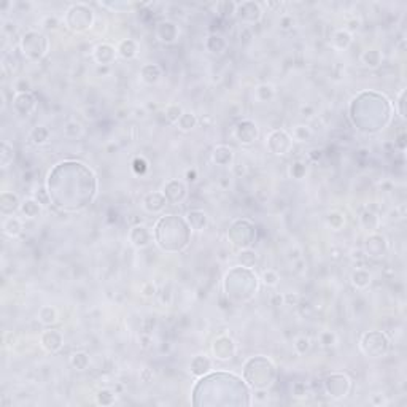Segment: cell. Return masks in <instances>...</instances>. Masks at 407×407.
<instances>
[{
    "label": "cell",
    "instance_id": "cell-8",
    "mask_svg": "<svg viewBox=\"0 0 407 407\" xmlns=\"http://www.w3.org/2000/svg\"><path fill=\"white\" fill-rule=\"evenodd\" d=\"M129 240L132 243V247L139 248H147L148 245H151L153 242V232L150 228L143 226V225H139V226H134L132 229L129 231Z\"/></svg>",
    "mask_w": 407,
    "mask_h": 407
},
{
    "label": "cell",
    "instance_id": "cell-12",
    "mask_svg": "<svg viewBox=\"0 0 407 407\" xmlns=\"http://www.w3.org/2000/svg\"><path fill=\"white\" fill-rule=\"evenodd\" d=\"M140 80L145 85H156L162 78V69L157 64H145L139 72Z\"/></svg>",
    "mask_w": 407,
    "mask_h": 407
},
{
    "label": "cell",
    "instance_id": "cell-37",
    "mask_svg": "<svg viewBox=\"0 0 407 407\" xmlns=\"http://www.w3.org/2000/svg\"><path fill=\"white\" fill-rule=\"evenodd\" d=\"M318 342L324 348H331V347L337 345V336L333 331H321L318 336Z\"/></svg>",
    "mask_w": 407,
    "mask_h": 407
},
{
    "label": "cell",
    "instance_id": "cell-42",
    "mask_svg": "<svg viewBox=\"0 0 407 407\" xmlns=\"http://www.w3.org/2000/svg\"><path fill=\"white\" fill-rule=\"evenodd\" d=\"M140 294L143 297H154L157 296V286L153 282H145L140 286Z\"/></svg>",
    "mask_w": 407,
    "mask_h": 407
},
{
    "label": "cell",
    "instance_id": "cell-23",
    "mask_svg": "<svg viewBox=\"0 0 407 407\" xmlns=\"http://www.w3.org/2000/svg\"><path fill=\"white\" fill-rule=\"evenodd\" d=\"M275 97V88L270 83H261L255 88V99L261 103H267Z\"/></svg>",
    "mask_w": 407,
    "mask_h": 407
},
{
    "label": "cell",
    "instance_id": "cell-28",
    "mask_svg": "<svg viewBox=\"0 0 407 407\" xmlns=\"http://www.w3.org/2000/svg\"><path fill=\"white\" fill-rule=\"evenodd\" d=\"M70 364L76 371H86L91 364V358L86 351H75L70 357Z\"/></svg>",
    "mask_w": 407,
    "mask_h": 407
},
{
    "label": "cell",
    "instance_id": "cell-40",
    "mask_svg": "<svg viewBox=\"0 0 407 407\" xmlns=\"http://www.w3.org/2000/svg\"><path fill=\"white\" fill-rule=\"evenodd\" d=\"M235 8H237V4H234V2H220V4H216V13H220L221 16H232V15H235Z\"/></svg>",
    "mask_w": 407,
    "mask_h": 407
},
{
    "label": "cell",
    "instance_id": "cell-14",
    "mask_svg": "<svg viewBox=\"0 0 407 407\" xmlns=\"http://www.w3.org/2000/svg\"><path fill=\"white\" fill-rule=\"evenodd\" d=\"M232 159H234V150L228 145H218L212 151V161L216 166L228 167L232 164Z\"/></svg>",
    "mask_w": 407,
    "mask_h": 407
},
{
    "label": "cell",
    "instance_id": "cell-11",
    "mask_svg": "<svg viewBox=\"0 0 407 407\" xmlns=\"http://www.w3.org/2000/svg\"><path fill=\"white\" fill-rule=\"evenodd\" d=\"M213 369V361L207 355H196L189 361V372L194 377H202Z\"/></svg>",
    "mask_w": 407,
    "mask_h": 407
},
{
    "label": "cell",
    "instance_id": "cell-10",
    "mask_svg": "<svg viewBox=\"0 0 407 407\" xmlns=\"http://www.w3.org/2000/svg\"><path fill=\"white\" fill-rule=\"evenodd\" d=\"M40 344L48 353H58L61 347L64 345V337L56 330H46L40 336Z\"/></svg>",
    "mask_w": 407,
    "mask_h": 407
},
{
    "label": "cell",
    "instance_id": "cell-18",
    "mask_svg": "<svg viewBox=\"0 0 407 407\" xmlns=\"http://www.w3.org/2000/svg\"><path fill=\"white\" fill-rule=\"evenodd\" d=\"M353 42V35L351 32H348L347 29H339L333 34V38H331V46L339 49V51H344L347 49Z\"/></svg>",
    "mask_w": 407,
    "mask_h": 407
},
{
    "label": "cell",
    "instance_id": "cell-5",
    "mask_svg": "<svg viewBox=\"0 0 407 407\" xmlns=\"http://www.w3.org/2000/svg\"><path fill=\"white\" fill-rule=\"evenodd\" d=\"M162 194L166 196L167 202L180 204V202L185 201L186 196H188L186 183H183L180 180H169L162 188Z\"/></svg>",
    "mask_w": 407,
    "mask_h": 407
},
{
    "label": "cell",
    "instance_id": "cell-48",
    "mask_svg": "<svg viewBox=\"0 0 407 407\" xmlns=\"http://www.w3.org/2000/svg\"><path fill=\"white\" fill-rule=\"evenodd\" d=\"M139 377H140V380L143 384H150L153 380V377H154V374H153V371L150 369V367H143V369L140 371V374H139Z\"/></svg>",
    "mask_w": 407,
    "mask_h": 407
},
{
    "label": "cell",
    "instance_id": "cell-2",
    "mask_svg": "<svg viewBox=\"0 0 407 407\" xmlns=\"http://www.w3.org/2000/svg\"><path fill=\"white\" fill-rule=\"evenodd\" d=\"M94 19H96V15L93 8H89L85 4H75L67 10V15H65L64 21L69 31L80 34L93 28Z\"/></svg>",
    "mask_w": 407,
    "mask_h": 407
},
{
    "label": "cell",
    "instance_id": "cell-3",
    "mask_svg": "<svg viewBox=\"0 0 407 407\" xmlns=\"http://www.w3.org/2000/svg\"><path fill=\"white\" fill-rule=\"evenodd\" d=\"M235 351H237V345H235L232 337L223 334L213 340L212 353L216 361H229L235 355Z\"/></svg>",
    "mask_w": 407,
    "mask_h": 407
},
{
    "label": "cell",
    "instance_id": "cell-30",
    "mask_svg": "<svg viewBox=\"0 0 407 407\" xmlns=\"http://www.w3.org/2000/svg\"><path fill=\"white\" fill-rule=\"evenodd\" d=\"M237 259H239V262L243 267L250 269V267H253L256 264L258 255H256V252L250 250V248H242V252L237 255Z\"/></svg>",
    "mask_w": 407,
    "mask_h": 407
},
{
    "label": "cell",
    "instance_id": "cell-46",
    "mask_svg": "<svg viewBox=\"0 0 407 407\" xmlns=\"http://www.w3.org/2000/svg\"><path fill=\"white\" fill-rule=\"evenodd\" d=\"M16 29H18V25H16V22L13 21V19H7V21H4L2 31H4L5 35H13V34L16 32Z\"/></svg>",
    "mask_w": 407,
    "mask_h": 407
},
{
    "label": "cell",
    "instance_id": "cell-6",
    "mask_svg": "<svg viewBox=\"0 0 407 407\" xmlns=\"http://www.w3.org/2000/svg\"><path fill=\"white\" fill-rule=\"evenodd\" d=\"M116 56H118L116 48L110 43H99L93 49V58L97 62L99 67L100 65L102 67H110V65L115 62Z\"/></svg>",
    "mask_w": 407,
    "mask_h": 407
},
{
    "label": "cell",
    "instance_id": "cell-24",
    "mask_svg": "<svg viewBox=\"0 0 407 407\" xmlns=\"http://www.w3.org/2000/svg\"><path fill=\"white\" fill-rule=\"evenodd\" d=\"M38 320L46 326H51V324L58 323L59 312L56 307H52V306H43V307H40V310H38Z\"/></svg>",
    "mask_w": 407,
    "mask_h": 407
},
{
    "label": "cell",
    "instance_id": "cell-7",
    "mask_svg": "<svg viewBox=\"0 0 407 407\" xmlns=\"http://www.w3.org/2000/svg\"><path fill=\"white\" fill-rule=\"evenodd\" d=\"M180 35L178 25L174 21H161L156 28V37L157 40L164 45H172L177 42V38Z\"/></svg>",
    "mask_w": 407,
    "mask_h": 407
},
{
    "label": "cell",
    "instance_id": "cell-50",
    "mask_svg": "<svg viewBox=\"0 0 407 407\" xmlns=\"http://www.w3.org/2000/svg\"><path fill=\"white\" fill-rule=\"evenodd\" d=\"M185 178H186V181L188 183H196L198 181V178H199V174H198V169H188L186 172H185Z\"/></svg>",
    "mask_w": 407,
    "mask_h": 407
},
{
    "label": "cell",
    "instance_id": "cell-38",
    "mask_svg": "<svg viewBox=\"0 0 407 407\" xmlns=\"http://www.w3.org/2000/svg\"><path fill=\"white\" fill-rule=\"evenodd\" d=\"M13 89H15L16 94L31 93V91H32V83H31V80H28V78L19 76V78H16V80H15V83H13Z\"/></svg>",
    "mask_w": 407,
    "mask_h": 407
},
{
    "label": "cell",
    "instance_id": "cell-21",
    "mask_svg": "<svg viewBox=\"0 0 407 407\" xmlns=\"http://www.w3.org/2000/svg\"><path fill=\"white\" fill-rule=\"evenodd\" d=\"M360 223H361V226L364 228V231L375 232L380 228V223H382V220H380V216L377 213H374L372 210H364V212L361 213V216H360Z\"/></svg>",
    "mask_w": 407,
    "mask_h": 407
},
{
    "label": "cell",
    "instance_id": "cell-41",
    "mask_svg": "<svg viewBox=\"0 0 407 407\" xmlns=\"http://www.w3.org/2000/svg\"><path fill=\"white\" fill-rule=\"evenodd\" d=\"M132 170L137 175H143L148 170V161L143 156H135L132 161Z\"/></svg>",
    "mask_w": 407,
    "mask_h": 407
},
{
    "label": "cell",
    "instance_id": "cell-33",
    "mask_svg": "<svg viewBox=\"0 0 407 407\" xmlns=\"http://www.w3.org/2000/svg\"><path fill=\"white\" fill-rule=\"evenodd\" d=\"M183 110L178 103H169L167 107H166V118L169 120V123H172V124H177V121L180 120V116L183 115Z\"/></svg>",
    "mask_w": 407,
    "mask_h": 407
},
{
    "label": "cell",
    "instance_id": "cell-27",
    "mask_svg": "<svg viewBox=\"0 0 407 407\" xmlns=\"http://www.w3.org/2000/svg\"><path fill=\"white\" fill-rule=\"evenodd\" d=\"M312 137H313V130L307 124H296L293 127V132H291L293 140H296L299 143H304V142H310Z\"/></svg>",
    "mask_w": 407,
    "mask_h": 407
},
{
    "label": "cell",
    "instance_id": "cell-20",
    "mask_svg": "<svg viewBox=\"0 0 407 407\" xmlns=\"http://www.w3.org/2000/svg\"><path fill=\"white\" fill-rule=\"evenodd\" d=\"M351 285L357 288V290H364V288H367L371 285V280H372V275L369 270H366V269H355L351 272Z\"/></svg>",
    "mask_w": 407,
    "mask_h": 407
},
{
    "label": "cell",
    "instance_id": "cell-22",
    "mask_svg": "<svg viewBox=\"0 0 407 407\" xmlns=\"http://www.w3.org/2000/svg\"><path fill=\"white\" fill-rule=\"evenodd\" d=\"M199 124V118L196 116L194 112H183L180 120L177 121V127L181 132H191V130Z\"/></svg>",
    "mask_w": 407,
    "mask_h": 407
},
{
    "label": "cell",
    "instance_id": "cell-36",
    "mask_svg": "<svg viewBox=\"0 0 407 407\" xmlns=\"http://www.w3.org/2000/svg\"><path fill=\"white\" fill-rule=\"evenodd\" d=\"M307 174V164L303 161H296L290 167V177L294 180H303Z\"/></svg>",
    "mask_w": 407,
    "mask_h": 407
},
{
    "label": "cell",
    "instance_id": "cell-26",
    "mask_svg": "<svg viewBox=\"0 0 407 407\" xmlns=\"http://www.w3.org/2000/svg\"><path fill=\"white\" fill-rule=\"evenodd\" d=\"M361 61L366 67L369 69H377L380 64H382V55H380L378 49H367L361 55Z\"/></svg>",
    "mask_w": 407,
    "mask_h": 407
},
{
    "label": "cell",
    "instance_id": "cell-43",
    "mask_svg": "<svg viewBox=\"0 0 407 407\" xmlns=\"http://www.w3.org/2000/svg\"><path fill=\"white\" fill-rule=\"evenodd\" d=\"M99 5L102 7V8H107V10H112V11H127V10H130L132 8L134 5L132 4H121V2H115V4H105V2H99Z\"/></svg>",
    "mask_w": 407,
    "mask_h": 407
},
{
    "label": "cell",
    "instance_id": "cell-52",
    "mask_svg": "<svg viewBox=\"0 0 407 407\" xmlns=\"http://www.w3.org/2000/svg\"><path fill=\"white\" fill-rule=\"evenodd\" d=\"M310 157H313V161H317L321 157V151L320 150H312L310 151Z\"/></svg>",
    "mask_w": 407,
    "mask_h": 407
},
{
    "label": "cell",
    "instance_id": "cell-44",
    "mask_svg": "<svg viewBox=\"0 0 407 407\" xmlns=\"http://www.w3.org/2000/svg\"><path fill=\"white\" fill-rule=\"evenodd\" d=\"M59 24H61V19L55 15H49V16H45L43 21H42V25L45 29L48 31H56L59 28Z\"/></svg>",
    "mask_w": 407,
    "mask_h": 407
},
{
    "label": "cell",
    "instance_id": "cell-15",
    "mask_svg": "<svg viewBox=\"0 0 407 407\" xmlns=\"http://www.w3.org/2000/svg\"><path fill=\"white\" fill-rule=\"evenodd\" d=\"M186 223H188V226L194 231H204L208 225V215L204 212V210L193 208L186 215Z\"/></svg>",
    "mask_w": 407,
    "mask_h": 407
},
{
    "label": "cell",
    "instance_id": "cell-45",
    "mask_svg": "<svg viewBox=\"0 0 407 407\" xmlns=\"http://www.w3.org/2000/svg\"><path fill=\"white\" fill-rule=\"evenodd\" d=\"M404 102H405V89H401V93L398 94V100L395 102L396 110L401 120H405V110H404Z\"/></svg>",
    "mask_w": 407,
    "mask_h": 407
},
{
    "label": "cell",
    "instance_id": "cell-49",
    "mask_svg": "<svg viewBox=\"0 0 407 407\" xmlns=\"http://www.w3.org/2000/svg\"><path fill=\"white\" fill-rule=\"evenodd\" d=\"M306 391H307V388H306V385H304L303 382H296V384L293 385V395H294L296 398H303V396H306Z\"/></svg>",
    "mask_w": 407,
    "mask_h": 407
},
{
    "label": "cell",
    "instance_id": "cell-16",
    "mask_svg": "<svg viewBox=\"0 0 407 407\" xmlns=\"http://www.w3.org/2000/svg\"><path fill=\"white\" fill-rule=\"evenodd\" d=\"M22 229H24V226H22V220L21 218H18V216H5V220H4V223H2V231H4V234L7 235V237H10V239H16V237H19V235L22 234Z\"/></svg>",
    "mask_w": 407,
    "mask_h": 407
},
{
    "label": "cell",
    "instance_id": "cell-39",
    "mask_svg": "<svg viewBox=\"0 0 407 407\" xmlns=\"http://www.w3.org/2000/svg\"><path fill=\"white\" fill-rule=\"evenodd\" d=\"M32 198H34L35 201L40 202L43 207H48V205H49L51 196H49V191H46L43 186H35V189L32 191Z\"/></svg>",
    "mask_w": 407,
    "mask_h": 407
},
{
    "label": "cell",
    "instance_id": "cell-47",
    "mask_svg": "<svg viewBox=\"0 0 407 407\" xmlns=\"http://www.w3.org/2000/svg\"><path fill=\"white\" fill-rule=\"evenodd\" d=\"M293 24H294V18H293L291 15H283V16H280V19H279V25H280V28H282L283 31L290 29Z\"/></svg>",
    "mask_w": 407,
    "mask_h": 407
},
{
    "label": "cell",
    "instance_id": "cell-4",
    "mask_svg": "<svg viewBox=\"0 0 407 407\" xmlns=\"http://www.w3.org/2000/svg\"><path fill=\"white\" fill-rule=\"evenodd\" d=\"M259 135V127L252 120H242L234 129V137L240 145H252Z\"/></svg>",
    "mask_w": 407,
    "mask_h": 407
},
{
    "label": "cell",
    "instance_id": "cell-1",
    "mask_svg": "<svg viewBox=\"0 0 407 407\" xmlns=\"http://www.w3.org/2000/svg\"><path fill=\"white\" fill-rule=\"evenodd\" d=\"M19 48L24 58H28L29 61H40L48 55L49 42H48V37L43 35L42 32L29 31L22 35L19 42Z\"/></svg>",
    "mask_w": 407,
    "mask_h": 407
},
{
    "label": "cell",
    "instance_id": "cell-29",
    "mask_svg": "<svg viewBox=\"0 0 407 407\" xmlns=\"http://www.w3.org/2000/svg\"><path fill=\"white\" fill-rule=\"evenodd\" d=\"M85 134V127L80 121L70 120L67 124L64 126V135L67 139H80Z\"/></svg>",
    "mask_w": 407,
    "mask_h": 407
},
{
    "label": "cell",
    "instance_id": "cell-31",
    "mask_svg": "<svg viewBox=\"0 0 407 407\" xmlns=\"http://www.w3.org/2000/svg\"><path fill=\"white\" fill-rule=\"evenodd\" d=\"M326 223L333 231H340L345 225V216L340 212H331L326 216Z\"/></svg>",
    "mask_w": 407,
    "mask_h": 407
},
{
    "label": "cell",
    "instance_id": "cell-19",
    "mask_svg": "<svg viewBox=\"0 0 407 407\" xmlns=\"http://www.w3.org/2000/svg\"><path fill=\"white\" fill-rule=\"evenodd\" d=\"M49 137H51V132L45 124H37L35 127H32L31 134H29L31 142L37 147L46 145V143L49 142Z\"/></svg>",
    "mask_w": 407,
    "mask_h": 407
},
{
    "label": "cell",
    "instance_id": "cell-34",
    "mask_svg": "<svg viewBox=\"0 0 407 407\" xmlns=\"http://www.w3.org/2000/svg\"><path fill=\"white\" fill-rule=\"evenodd\" d=\"M96 401H97V404H102V405H110L116 401V393L112 391L110 388L99 390L97 395H96Z\"/></svg>",
    "mask_w": 407,
    "mask_h": 407
},
{
    "label": "cell",
    "instance_id": "cell-13",
    "mask_svg": "<svg viewBox=\"0 0 407 407\" xmlns=\"http://www.w3.org/2000/svg\"><path fill=\"white\" fill-rule=\"evenodd\" d=\"M43 210V205L35 201L34 198H28V199H22L21 201V205H19V213L22 215V218L25 220H35L40 216Z\"/></svg>",
    "mask_w": 407,
    "mask_h": 407
},
{
    "label": "cell",
    "instance_id": "cell-25",
    "mask_svg": "<svg viewBox=\"0 0 407 407\" xmlns=\"http://www.w3.org/2000/svg\"><path fill=\"white\" fill-rule=\"evenodd\" d=\"M13 159H15V148L8 140H4L2 150H0V166L5 170L13 164Z\"/></svg>",
    "mask_w": 407,
    "mask_h": 407
},
{
    "label": "cell",
    "instance_id": "cell-17",
    "mask_svg": "<svg viewBox=\"0 0 407 407\" xmlns=\"http://www.w3.org/2000/svg\"><path fill=\"white\" fill-rule=\"evenodd\" d=\"M116 52L123 59H134L139 55V43L134 38H124L116 45Z\"/></svg>",
    "mask_w": 407,
    "mask_h": 407
},
{
    "label": "cell",
    "instance_id": "cell-32",
    "mask_svg": "<svg viewBox=\"0 0 407 407\" xmlns=\"http://www.w3.org/2000/svg\"><path fill=\"white\" fill-rule=\"evenodd\" d=\"M261 282L264 283L266 286H269V288H274V286L279 285L280 275H279V272L275 270V269H266L264 272L261 274Z\"/></svg>",
    "mask_w": 407,
    "mask_h": 407
},
{
    "label": "cell",
    "instance_id": "cell-35",
    "mask_svg": "<svg viewBox=\"0 0 407 407\" xmlns=\"http://www.w3.org/2000/svg\"><path fill=\"white\" fill-rule=\"evenodd\" d=\"M293 345H294V350H296L297 355H306V353L312 347V342H310V339L307 336H297L294 339V344Z\"/></svg>",
    "mask_w": 407,
    "mask_h": 407
},
{
    "label": "cell",
    "instance_id": "cell-9",
    "mask_svg": "<svg viewBox=\"0 0 407 407\" xmlns=\"http://www.w3.org/2000/svg\"><path fill=\"white\" fill-rule=\"evenodd\" d=\"M167 199L162 194V191H153L143 196L142 199V207L147 210L148 213H159L162 212V208L166 207Z\"/></svg>",
    "mask_w": 407,
    "mask_h": 407
},
{
    "label": "cell",
    "instance_id": "cell-51",
    "mask_svg": "<svg viewBox=\"0 0 407 407\" xmlns=\"http://www.w3.org/2000/svg\"><path fill=\"white\" fill-rule=\"evenodd\" d=\"M371 402H372V404H375V405H378V404H387V401H385L384 395H374V396H372V399H371Z\"/></svg>",
    "mask_w": 407,
    "mask_h": 407
}]
</instances>
